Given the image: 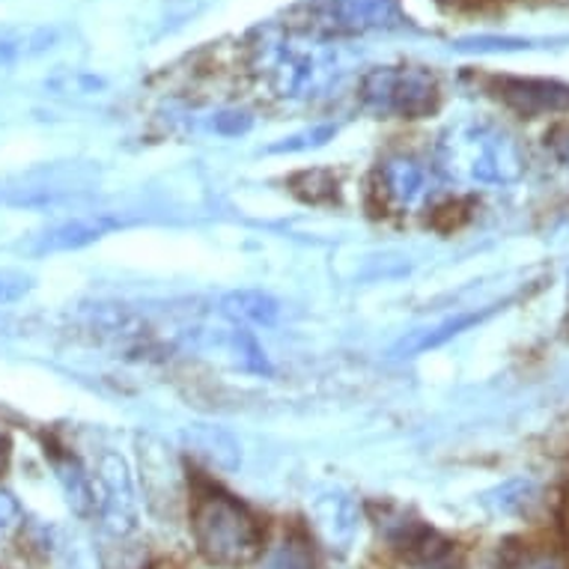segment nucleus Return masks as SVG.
I'll use <instances>...</instances> for the list:
<instances>
[{
    "mask_svg": "<svg viewBox=\"0 0 569 569\" xmlns=\"http://www.w3.org/2000/svg\"><path fill=\"white\" fill-rule=\"evenodd\" d=\"M33 290V280L21 271H0V305H12V301L24 299Z\"/></svg>",
    "mask_w": 569,
    "mask_h": 569,
    "instance_id": "nucleus-22",
    "label": "nucleus"
},
{
    "mask_svg": "<svg viewBox=\"0 0 569 569\" xmlns=\"http://www.w3.org/2000/svg\"><path fill=\"white\" fill-rule=\"evenodd\" d=\"M251 69L274 99H322L343 78V57L326 37L301 30H271L251 48Z\"/></svg>",
    "mask_w": 569,
    "mask_h": 569,
    "instance_id": "nucleus-1",
    "label": "nucleus"
},
{
    "mask_svg": "<svg viewBox=\"0 0 569 569\" xmlns=\"http://www.w3.org/2000/svg\"><path fill=\"white\" fill-rule=\"evenodd\" d=\"M230 346H233V352L239 355V361H242L244 370H251V373H271V365L266 352L260 349V343L253 340L248 331L242 328H233V335H230Z\"/></svg>",
    "mask_w": 569,
    "mask_h": 569,
    "instance_id": "nucleus-19",
    "label": "nucleus"
},
{
    "mask_svg": "<svg viewBox=\"0 0 569 569\" xmlns=\"http://www.w3.org/2000/svg\"><path fill=\"white\" fill-rule=\"evenodd\" d=\"M191 537L200 558L218 569H244L262 555V528L257 516L233 495L218 489L194 495Z\"/></svg>",
    "mask_w": 569,
    "mask_h": 569,
    "instance_id": "nucleus-3",
    "label": "nucleus"
},
{
    "mask_svg": "<svg viewBox=\"0 0 569 569\" xmlns=\"http://www.w3.org/2000/svg\"><path fill=\"white\" fill-rule=\"evenodd\" d=\"M7 453H10V445H7L3 432H0V471H3V466H7Z\"/></svg>",
    "mask_w": 569,
    "mask_h": 569,
    "instance_id": "nucleus-24",
    "label": "nucleus"
},
{
    "mask_svg": "<svg viewBox=\"0 0 569 569\" xmlns=\"http://www.w3.org/2000/svg\"><path fill=\"white\" fill-rule=\"evenodd\" d=\"M182 439H186V445L194 450L197 457H203L209 466L224 471V475H233L236 468L242 466V448H239V441L227 430H221V427L194 423V427H188L182 432Z\"/></svg>",
    "mask_w": 569,
    "mask_h": 569,
    "instance_id": "nucleus-12",
    "label": "nucleus"
},
{
    "mask_svg": "<svg viewBox=\"0 0 569 569\" xmlns=\"http://www.w3.org/2000/svg\"><path fill=\"white\" fill-rule=\"evenodd\" d=\"M51 466H54V475L57 480H60V486H63V495H66V501H69V507L81 516L93 513L96 486H93V477L84 471V466H81L72 453L51 457Z\"/></svg>",
    "mask_w": 569,
    "mask_h": 569,
    "instance_id": "nucleus-14",
    "label": "nucleus"
},
{
    "mask_svg": "<svg viewBox=\"0 0 569 569\" xmlns=\"http://www.w3.org/2000/svg\"><path fill=\"white\" fill-rule=\"evenodd\" d=\"M361 104L379 117L420 120L439 108V81L423 66H382L361 78Z\"/></svg>",
    "mask_w": 569,
    "mask_h": 569,
    "instance_id": "nucleus-4",
    "label": "nucleus"
},
{
    "mask_svg": "<svg viewBox=\"0 0 569 569\" xmlns=\"http://www.w3.org/2000/svg\"><path fill=\"white\" fill-rule=\"evenodd\" d=\"M337 134V126H317V129L301 131V134H292V138H283L280 143H274L269 152H305L310 147H322L326 140H331Z\"/></svg>",
    "mask_w": 569,
    "mask_h": 569,
    "instance_id": "nucleus-20",
    "label": "nucleus"
},
{
    "mask_svg": "<svg viewBox=\"0 0 569 569\" xmlns=\"http://www.w3.org/2000/svg\"><path fill=\"white\" fill-rule=\"evenodd\" d=\"M501 569H567V567H563V560H560L555 551L525 549L507 560Z\"/></svg>",
    "mask_w": 569,
    "mask_h": 569,
    "instance_id": "nucleus-21",
    "label": "nucleus"
},
{
    "mask_svg": "<svg viewBox=\"0 0 569 569\" xmlns=\"http://www.w3.org/2000/svg\"><path fill=\"white\" fill-rule=\"evenodd\" d=\"M406 21L400 0H313L308 24L326 37H358L373 30H397Z\"/></svg>",
    "mask_w": 569,
    "mask_h": 569,
    "instance_id": "nucleus-6",
    "label": "nucleus"
},
{
    "mask_svg": "<svg viewBox=\"0 0 569 569\" xmlns=\"http://www.w3.org/2000/svg\"><path fill=\"white\" fill-rule=\"evenodd\" d=\"M495 308L489 310H480V313H459V317L453 319H445V322H439V326L432 328H420V331H411L409 337H402L400 343L393 346V358H415V355H423L430 352V349H439V346H445L448 340H453V337H459L462 331H468V328L480 326L486 317H492Z\"/></svg>",
    "mask_w": 569,
    "mask_h": 569,
    "instance_id": "nucleus-13",
    "label": "nucleus"
},
{
    "mask_svg": "<svg viewBox=\"0 0 569 569\" xmlns=\"http://www.w3.org/2000/svg\"><path fill=\"white\" fill-rule=\"evenodd\" d=\"M292 188L308 203H328L337 197V179L328 170H305L292 179Z\"/></svg>",
    "mask_w": 569,
    "mask_h": 569,
    "instance_id": "nucleus-18",
    "label": "nucleus"
},
{
    "mask_svg": "<svg viewBox=\"0 0 569 569\" xmlns=\"http://www.w3.org/2000/svg\"><path fill=\"white\" fill-rule=\"evenodd\" d=\"M221 310L233 322H251V326H271L280 313V305L269 292L260 290H236L221 299Z\"/></svg>",
    "mask_w": 569,
    "mask_h": 569,
    "instance_id": "nucleus-15",
    "label": "nucleus"
},
{
    "mask_svg": "<svg viewBox=\"0 0 569 569\" xmlns=\"http://www.w3.org/2000/svg\"><path fill=\"white\" fill-rule=\"evenodd\" d=\"M439 170L466 186H510L525 173V152L501 126L462 120L441 138Z\"/></svg>",
    "mask_w": 569,
    "mask_h": 569,
    "instance_id": "nucleus-2",
    "label": "nucleus"
},
{
    "mask_svg": "<svg viewBox=\"0 0 569 569\" xmlns=\"http://www.w3.org/2000/svg\"><path fill=\"white\" fill-rule=\"evenodd\" d=\"M269 569H313V551L301 533H287L269 551Z\"/></svg>",
    "mask_w": 569,
    "mask_h": 569,
    "instance_id": "nucleus-17",
    "label": "nucleus"
},
{
    "mask_svg": "<svg viewBox=\"0 0 569 569\" xmlns=\"http://www.w3.org/2000/svg\"><path fill=\"white\" fill-rule=\"evenodd\" d=\"M379 531L393 549L402 551V558L420 569H462L466 558L457 542L441 537L436 528L420 522L415 516L397 507H385L379 516Z\"/></svg>",
    "mask_w": 569,
    "mask_h": 569,
    "instance_id": "nucleus-5",
    "label": "nucleus"
},
{
    "mask_svg": "<svg viewBox=\"0 0 569 569\" xmlns=\"http://www.w3.org/2000/svg\"><path fill=\"white\" fill-rule=\"evenodd\" d=\"M122 221L111 216H78L72 221L51 227L39 236L37 253H60V251H81L87 244L99 242L113 230H120Z\"/></svg>",
    "mask_w": 569,
    "mask_h": 569,
    "instance_id": "nucleus-11",
    "label": "nucleus"
},
{
    "mask_svg": "<svg viewBox=\"0 0 569 569\" xmlns=\"http://www.w3.org/2000/svg\"><path fill=\"white\" fill-rule=\"evenodd\" d=\"M19 516H21L19 498H16L12 492H7V489H0V531H3V528H10Z\"/></svg>",
    "mask_w": 569,
    "mask_h": 569,
    "instance_id": "nucleus-23",
    "label": "nucleus"
},
{
    "mask_svg": "<svg viewBox=\"0 0 569 569\" xmlns=\"http://www.w3.org/2000/svg\"><path fill=\"white\" fill-rule=\"evenodd\" d=\"M376 191L385 209L391 212H409L420 206L430 194V179L427 168L409 156H391L376 170Z\"/></svg>",
    "mask_w": 569,
    "mask_h": 569,
    "instance_id": "nucleus-9",
    "label": "nucleus"
},
{
    "mask_svg": "<svg viewBox=\"0 0 569 569\" xmlns=\"http://www.w3.org/2000/svg\"><path fill=\"white\" fill-rule=\"evenodd\" d=\"M495 96L528 120L569 113V84L551 78H495Z\"/></svg>",
    "mask_w": 569,
    "mask_h": 569,
    "instance_id": "nucleus-8",
    "label": "nucleus"
},
{
    "mask_svg": "<svg viewBox=\"0 0 569 569\" xmlns=\"http://www.w3.org/2000/svg\"><path fill=\"white\" fill-rule=\"evenodd\" d=\"M358 522H361L358 505L352 501V495L346 492L319 495L310 507V528L319 533V540L326 542L328 549L335 551H346L352 546Z\"/></svg>",
    "mask_w": 569,
    "mask_h": 569,
    "instance_id": "nucleus-10",
    "label": "nucleus"
},
{
    "mask_svg": "<svg viewBox=\"0 0 569 569\" xmlns=\"http://www.w3.org/2000/svg\"><path fill=\"white\" fill-rule=\"evenodd\" d=\"M533 495H537V486H533L531 480H513V483L495 489L492 495H486V505L492 507L495 513L519 516L537 501Z\"/></svg>",
    "mask_w": 569,
    "mask_h": 569,
    "instance_id": "nucleus-16",
    "label": "nucleus"
},
{
    "mask_svg": "<svg viewBox=\"0 0 569 569\" xmlns=\"http://www.w3.org/2000/svg\"><path fill=\"white\" fill-rule=\"evenodd\" d=\"M96 486V510L102 516L108 531L131 533L138 528V495H134V480L120 453H104L99 459V475L93 480Z\"/></svg>",
    "mask_w": 569,
    "mask_h": 569,
    "instance_id": "nucleus-7",
    "label": "nucleus"
}]
</instances>
